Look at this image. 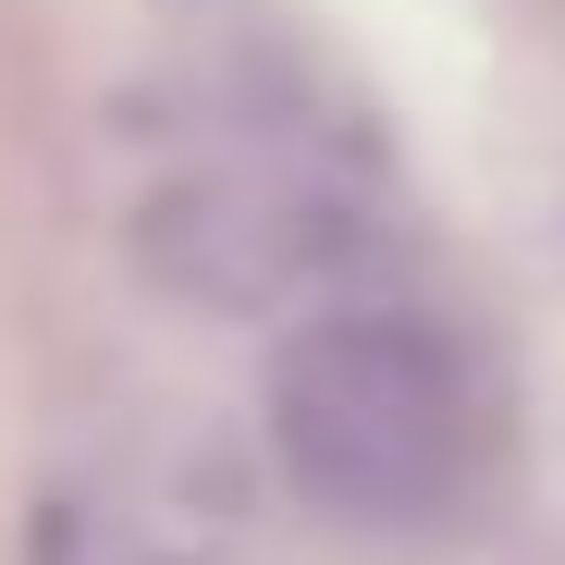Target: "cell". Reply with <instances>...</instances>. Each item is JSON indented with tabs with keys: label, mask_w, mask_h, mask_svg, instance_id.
<instances>
[{
	"label": "cell",
	"mask_w": 565,
	"mask_h": 565,
	"mask_svg": "<svg viewBox=\"0 0 565 565\" xmlns=\"http://www.w3.org/2000/svg\"><path fill=\"white\" fill-rule=\"evenodd\" d=\"M344 246L332 184L282 172L270 148H198L136 184V258L198 308H282L320 296V270Z\"/></svg>",
	"instance_id": "obj_2"
},
{
	"label": "cell",
	"mask_w": 565,
	"mask_h": 565,
	"mask_svg": "<svg viewBox=\"0 0 565 565\" xmlns=\"http://www.w3.org/2000/svg\"><path fill=\"white\" fill-rule=\"evenodd\" d=\"M270 455L344 529H430L480 492V382L406 308H308L270 356Z\"/></svg>",
	"instance_id": "obj_1"
}]
</instances>
